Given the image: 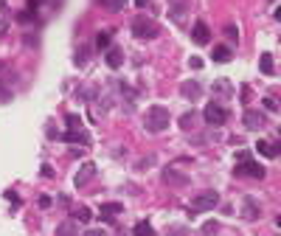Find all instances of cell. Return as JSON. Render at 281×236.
<instances>
[{
  "mask_svg": "<svg viewBox=\"0 0 281 236\" xmlns=\"http://www.w3.org/2000/svg\"><path fill=\"white\" fill-rule=\"evenodd\" d=\"M65 141H67V144H82V146L90 144L87 132H82V129H67V132H65Z\"/></svg>",
  "mask_w": 281,
  "mask_h": 236,
  "instance_id": "obj_12",
  "label": "cell"
},
{
  "mask_svg": "<svg viewBox=\"0 0 281 236\" xmlns=\"http://www.w3.org/2000/svg\"><path fill=\"white\" fill-rule=\"evenodd\" d=\"M264 107H267L270 112H276V110H279V101L273 99V96H267V99H264Z\"/></svg>",
  "mask_w": 281,
  "mask_h": 236,
  "instance_id": "obj_27",
  "label": "cell"
},
{
  "mask_svg": "<svg viewBox=\"0 0 281 236\" xmlns=\"http://www.w3.org/2000/svg\"><path fill=\"white\" fill-rule=\"evenodd\" d=\"M56 234H62V236L79 234V222H76V219H67V222H62V225H56Z\"/></svg>",
  "mask_w": 281,
  "mask_h": 236,
  "instance_id": "obj_18",
  "label": "cell"
},
{
  "mask_svg": "<svg viewBox=\"0 0 281 236\" xmlns=\"http://www.w3.org/2000/svg\"><path fill=\"white\" fill-rule=\"evenodd\" d=\"M214 231H219V222H205L202 225V234H214Z\"/></svg>",
  "mask_w": 281,
  "mask_h": 236,
  "instance_id": "obj_28",
  "label": "cell"
},
{
  "mask_svg": "<svg viewBox=\"0 0 281 236\" xmlns=\"http://www.w3.org/2000/svg\"><path fill=\"white\" fill-rule=\"evenodd\" d=\"M219 202V194L216 191H200L194 200H191V205H189V211L191 214H202V211H211L214 205Z\"/></svg>",
  "mask_w": 281,
  "mask_h": 236,
  "instance_id": "obj_2",
  "label": "cell"
},
{
  "mask_svg": "<svg viewBox=\"0 0 281 236\" xmlns=\"http://www.w3.org/2000/svg\"><path fill=\"white\" fill-rule=\"evenodd\" d=\"M93 177H96V163H82V169L76 172V186L82 189V186H87Z\"/></svg>",
  "mask_w": 281,
  "mask_h": 236,
  "instance_id": "obj_7",
  "label": "cell"
},
{
  "mask_svg": "<svg viewBox=\"0 0 281 236\" xmlns=\"http://www.w3.org/2000/svg\"><path fill=\"white\" fill-rule=\"evenodd\" d=\"M157 22L155 20H146V17H138V20L132 22V37H138V40H155L157 37Z\"/></svg>",
  "mask_w": 281,
  "mask_h": 236,
  "instance_id": "obj_3",
  "label": "cell"
},
{
  "mask_svg": "<svg viewBox=\"0 0 281 236\" xmlns=\"http://www.w3.org/2000/svg\"><path fill=\"white\" fill-rule=\"evenodd\" d=\"M189 62H191V67H202V59H200V56H191Z\"/></svg>",
  "mask_w": 281,
  "mask_h": 236,
  "instance_id": "obj_31",
  "label": "cell"
},
{
  "mask_svg": "<svg viewBox=\"0 0 281 236\" xmlns=\"http://www.w3.org/2000/svg\"><path fill=\"white\" fill-rule=\"evenodd\" d=\"M132 234H135V236H152L155 231H152V225H149V222H138V225L132 228Z\"/></svg>",
  "mask_w": 281,
  "mask_h": 236,
  "instance_id": "obj_21",
  "label": "cell"
},
{
  "mask_svg": "<svg viewBox=\"0 0 281 236\" xmlns=\"http://www.w3.org/2000/svg\"><path fill=\"white\" fill-rule=\"evenodd\" d=\"M211 59H214V62H231V48L216 45V48L211 51Z\"/></svg>",
  "mask_w": 281,
  "mask_h": 236,
  "instance_id": "obj_17",
  "label": "cell"
},
{
  "mask_svg": "<svg viewBox=\"0 0 281 236\" xmlns=\"http://www.w3.org/2000/svg\"><path fill=\"white\" fill-rule=\"evenodd\" d=\"M242 216H245V219H256V216H259V205H256V200H253V197H245Z\"/></svg>",
  "mask_w": 281,
  "mask_h": 236,
  "instance_id": "obj_14",
  "label": "cell"
},
{
  "mask_svg": "<svg viewBox=\"0 0 281 236\" xmlns=\"http://www.w3.org/2000/svg\"><path fill=\"white\" fill-rule=\"evenodd\" d=\"M121 211H124L121 202H104V205H101V211H99V216H101V219H112V216H118Z\"/></svg>",
  "mask_w": 281,
  "mask_h": 236,
  "instance_id": "obj_10",
  "label": "cell"
},
{
  "mask_svg": "<svg viewBox=\"0 0 281 236\" xmlns=\"http://www.w3.org/2000/svg\"><path fill=\"white\" fill-rule=\"evenodd\" d=\"M73 219H76V222H90V219H93V214H90V208H85V205H82V208H76V211H73Z\"/></svg>",
  "mask_w": 281,
  "mask_h": 236,
  "instance_id": "obj_20",
  "label": "cell"
},
{
  "mask_svg": "<svg viewBox=\"0 0 281 236\" xmlns=\"http://www.w3.org/2000/svg\"><path fill=\"white\" fill-rule=\"evenodd\" d=\"M202 118H205L208 127H222V124L228 121V112H225L222 104H208L205 112H202Z\"/></svg>",
  "mask_w": 281,
  "mask_h": 236,
  "instance_id": "obj_5",
  "label": "cell"
},
{
  "mask_svg": "<svg viewBox=\"0 0 281 236\" xmlns=\"http://www.w3.org/2000/svg\"><path fill=\"white\" fill-rule=\"evenodd\" d=\"M146 3H149V0H135V6H138V9H144Z\"/></svg>",
  "mask_w": 281,
  "mask_h": 236,
  "instance_id": "obj_33",
  "label": "cell"
},
{
  "mask_svg": "<svg viewBox=\"0 0 281 236\" xmlns=\"http://www.w3.org/2000/svg\"><path fill=\"white\" fill-rule=\"evenodd\" d=\"M214 93H216V96H231V93H234V85H231L228 79H216V82H214Z\"/></svg>",
  "mask_w": 281,
  "mask_h": 236,
  "instance_id": "obj_15",
  "label": "cell"
},
{
  "mask_svg": "<svg viewBox=\"0 0 281 236\" xmlns=\"http://www.w3.org/2000/svg\"><path fill=\"white\" fill-rule=\"evenodd\" d=\"M191 37H194V43H197V45H205V43H208V37H211V31H208V25H205V22H194Z\"/></svg>",
  "mask_w": 281,
  "mask_h": 236,
  "instance_id": "obj_9",
  "label": "cell"
},
{
  "mask_svg": "<svg viewBox=\"0 0 281 236\" xmlns=\"http://www.w3.org/2000/svg\"><path fill=\"white\" fill-rule=\"evenodd\" d=\"M180 93H183L186 99H200L202 87L197 85V82H183V85H180Z\"/></svg>",
  "mask_w": 281,
  "mask_h": 236,
  "instance_id": "obj_13",
  "label": "cell"
},
{
  "mask_svg": "<svg viewBox=\"0 0 281 236\" xmlns=\"http://www.w3.org/2000/svg\"><path fill=\"white\" fill-rule=\"evenodd\" d=\"M87 234H90V236H104V234H107V231H104V228H90Z\"/></svg>",
  "mask_w": 281,
  "mask_h": 236,
  "instance_id": "obj_30",
  "label": "cell"
},
{
  "mask_svg": "<svg viewBox=\"0 0 281 236\" xmlns=\"http://www.w3.org/2000/svg\"><path fill=\"white\" fill-rule=\"evenodd\" d=\"M104 51H107L104 59H107V65H110L112 70L124 65V51H121V48H115V45H112V48H104Z\"/></svg>",
  "mask_w": 281,
  "mask_h": 236,
  "instance_id": "obj_8",
  "label": "cell"
},
{
  "mask_svg": "<svg viewBox=\"0 0 281 236\" xmlns=\"http://www.w3.org/2000/svg\"><path fill=\"white\" fill-rule=\"evenodd\" d=\"M242 121H245L247 129H261V127H267V115L259 110H247L245 115H242Z\"/></svg>",
  "mask_w": 281,
  "mask_h": 236,
  "instance_id": "obj_6",
  "label": "cell"
},
{
  "mask_svg": "<svg viewBox=\"0 0 281 236\" xmlns=\"http://www.w3.org/2000/svg\"><path fill=\"white\" fill-rule=\"evenodd\" d=\"M163 183H172V186H186V183H189V177H186V174H180L177 169H166V172H163Z\"/></svg>",
  "mask_w": 281,
  "mask_h": 236,
  "instance_id": "obj_11",
  "label": "cell"
},
{
  "mask_svg": "<svg viewBox=\"0 0 281 236\" xmlns=\"http://www.w3.org/2000/svg\"><path fill=\"white\" fill-rule=\"evenodd\" d=\"M259 67H261V73H264V76H273V73H276V67H273V56H270V54H261V62H259Z\"/></svg>",
  "mask_w": 281,
  "mask_h": 236,
  "instance_id": "obj_19",
  "label": "cell"
},
{
  "mask_svg": "<svg viewBox=\"0 0 281 236\" xmlns=\"http://www.w3.org/2000/svg\"><path fill=\"white\" fill-rule=\"evenodd\" d=\"M85 62H87V48H82L76 54V65H85Z\"/></svg>",
  "mask_w": 281,
  "mask_h": 236,
  "instance_id": "obj_29",
  "label": "cell"
},
{
  "mask_svg": "<svg viewBox=\"0 0 281 236\" xmlns=\"http://www.w3.org/2000/svg\"><path fill=\"white\" fill-rule=\"evenodd\" d=\"M169 121H172V115H169V110L163 107V104H152V107L146 110V115H144L146 132H163V129L169 127Z\"/></svg>",
  "mask_w": 281,
  "mask_h": 236,
  "instance_id": "obj_1",
  "label": "cell"
},
{
  "mask_svg": "<svg viewBox=\"0 0 281 236\" xmlns=\"http://www.w3.org/2000/svg\"><path fill=\"white\" fill-rule=\"evenodd\" d=\"M180 127L183 129H194V112H183L180 115Z\"/></svg>",
  "mask_w": 281,
  "mask_h": 236,
  "instance_id": "obj_22",
  "label": "cell"
},
{
  "mask_svg": "<svg viewBox=\"0 0 281 236\" xmlns=\"http://www.w3.org/2000/svg\"><path fill=\"white\" fill-rule=\"evenodd\" d=\"M256 149H259V152H261L264 157H276V155H279L281 146H279V144H267V141H259Z\"/></svg>",
  "mask_w": 281,
  "mask_h": 236,
  "instance_id": "obj_16",
  "label": "cell"
},
{
  "mask_svg": "<svg viewBox=\"0 0 281 236\" xmlns=\"http://www.w3.org/2000/svg\"><path fill=\"white\" fill-rule=\"evenodd\" d=\"M234 174H239V177H264V174H267V169L264 166H259V163H253V160H239V163H236V169H234Z\"/></svg>",
  "mask_w": 281,
  "mask_h": 236,
  "instance_id": "obj_4",
  "label": "cell"
},
{
  "mask_svg": "<svg viewBox=\"0 0 281 236\" xmlns=\"http://www.w3.org/2000/svg\"><path fill=\"white\" fill-rule=\"evenodd\" d=\"M67 127H70V129H82V118H79L76 112H70V115H67Z\"/></svg>",
  "mask_w": 281,
  "mask_h": 236,
  "instance_id": "obj_25",
  "label": "cell"
},
{
  "mask_svg": "<svg viewBox=\"0 0 281 236\" xmlns=\"http://www.w3.org/2000/svg\"><path fill=\"white\" fill-rule=\"evenodd\" d=\"M225 34H228L231 43H239V28H236V25H225Z\"/></svg>",
  "mask_w": 281,
  "mask_h": 236,
  "instance_id": "obj_26",
  "label": "cell"
},
{
  "mask_svg": "<svg viewBox=\"0 0 281 236\" xmlns=\"http://www.w3.org/2000/svg\"><path fill=\"white\" fill-rule=\"evenodd\" d=\"M101 6H107L110 11H121L127 6V0H101Z\"/></svg>",
  "mask_w": 281,
  "mask_h": 236,
  "instance_id": "obj_23",
  "label": "cell"
},
{
  "mask_svg": "<svg viewBox=\"0 0 281 236\" xmlns=\"http://www.w3.org/2000/svg\"><path fill=\"white\" fill-rule=\"evenodd\" d=\"M43 174H45V177H54V169H51L48 163H45V166H43Z\"/></svg>",
  "mask_w": 281,
  "mask_h": 236,
  "instance_id": "obj_32",
  "label": "cell"
},
{
  "mask_svg": "<svg viewBox=\"0 0 281 236\" xmlns=\"http://www.w3.org/2000/svg\"><path fill=\"white\" fill-rule=\"evenodd\" d=\"M96 48H110V31H101L96 37Z\"/></svg>",
  "mask_w": 281,
  "mask_h": 236,
  "instance_id": "obj_24",
  "label": "cell"
}]
</instances>
